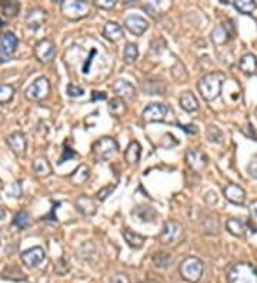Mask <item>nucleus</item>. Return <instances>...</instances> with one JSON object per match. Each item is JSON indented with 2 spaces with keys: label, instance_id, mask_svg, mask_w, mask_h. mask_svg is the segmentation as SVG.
<instances>
[{
  "label": "nucleus",
  "instance_id": "f03ea898",
  "mask_svg": "<svg viewBox=\"0 0 257 283\" xmlns=\"http://www.w3.org/2000/svg\"><path fill=\"white\" fill-rule=\"evenodd\" d=\"M229 283H257V269L250 263L234 265L227 273Z\"/></svg>",
  "mask_w": 257,
  "mask_h": 283
},
{
  "label": "nucleus",
  "instance_id": "c9c22d12",
  "mask_svg": "<svg viewBox=\"0 0 257 283\" xmlns=\"http://www.w3.org/2000/svg\"><path fill=\"white\" fill-rule=\"evenodd\" d=\"M207 137H209L210 142H216V143H220L222 139H223V133L222 130L216 127V126H210L207 129Z\"/></svg>",
  "mask_w": 257,
  "mask_h": 283
},
{
  "label": "nucleus",
  "instance_id": "f3484780",
  "mask_svg": "<svg viewBox=\"0 0 257 283\" xmlns=\"http://www.w3.org/2000/svg\"><path fill=\"white\" fill-rule=\"evenodd\" d=\"M113 92L117 94V97H120V99H132L136 93L135 86L124 79H119V80L114 82Z\"/></svg>",
  "mask_w": 257,
  "mask_h": 283
},
{
  "label": "nucleus",
  "instance_id": "393cba45",
  "mask_svg": "<svg viewBox=\"0 0 257 283\" xmlns=\"http://www.w3.org/2000/svg\"><path fill=\"white\" fill-rule=\"evenodd\" d=\"M123 237H124V240L127 242L128 246H132V247H135V249H140L146 242L145 236L139 235V233L130 230V229H124V230H123Z\"/></svg>",
  "mask_w": 257,
  "mask_h": 283
},
{
  "label": "nucleus",
  "instance_id": "864d4df0",
  "mask_svg": "<svg viewBox=\"0 0 257 283\" xmlns=\"http://www.w3.org/2000/svg\"><path fill=\"white\" fill-rule=\"evenodd\" d=\"M3 215H5V212H3V210H2V209H0V219H2V218H3Z\"/></svg>",
  "mask_w": 257,
  "mask_h": 283
},
{
  "label": "nucleus",
  "instance_id": "9d476101",
  "mask_svg": "<svg viewBox=\"0 0 257 283\" xmlns=\"http://www.w3.org/2000/svg\"><path fill=\"white\" fill-rule=\"evenodd\" d=\"M186 160H187V165L190 166L194 172H200L209 165V157L197 149L187 150L186 152Z\"/></svg>",
  "mask_w": 257,
  "mask_h": 283
},
{
  "label": "nucleus",
  "instance_id": "f257e3e1",
  "mask_svg": "<svg viewBox=\"0 0 257 283\" xmlns=\"http://www.w3.org/2000/svg\"><path fill=\"white\" fill-rule=\"evenodd\" d=\"M225 82V76L222 73H209L201 79L199 83V90H200L203 99L206 100H215L219 97L222 92V85Z\"/></svg>",
  "mask_w": 257,
  "mask_h": 283
},
{
  "label": "nucleus",
  "instance_id": "aec40b11",
  "mask_svg": "<svg viewBox=\"0 0 257 283\" xmlns=\"http://www.w3.org/2000/svg\"><path fill=\"white\" fill-rule=\"evenodd\" d=\"M76 209H77L83 216H93L97 210L95 200L89 196L79 197V199L76 200Z\"/></svg>",
  "mask_w": 257,
  "mask_h": 283
},
{
  "label": "nucleus",
  "instance_id": "c756f323",
  "mask_svg": "<svg viewBox=\"0 0 257 283\" xmlns=\"http://www.w3.org/2000/svg\"><path fill=\"white\" fill-rule=\"evenodd\" d=\"M233 6L237 9V12H240L243 15H251L256 9V2H253V0H236V2H233Z\"/></svg>",
  "mask_w": 257,
  "mask_h": 283
},
{
  "label": "nucleus",
  "instance_id": "0eeeda50",
  "mask_svg": "<svg viewBox=\"0 0 257 283\" xmlns=\"http://www.w3.org/2000/svg\"><path fill=\"white\" fill-rule=\"evenodd\" d=\"M50 92V83L46 78H39L33 82L30 86L26 90V97L32 102H39L48 97Z\"/></svg>",
  "mask_w": 257,
  "mask_h": 283
},
{
  "label": "nucleus",
  "instance_id": "20e7f679",
  "mask_svg": "<svg viewBox=\"0 0 257 283\" xmlns=\"http://www.w3.org/2000/svg\"><path fill=\"white\" fill-rule=\"evenodd\" d=\"M119 150V145L117 142L114 140L113 137L105 136L102 139L93 145V155L96 157L97 160H109L110 157H113L116 155V152Z\"/></svg>",
  "mask_w": 257,
  "mask_h": 283
},
{
  "label": "nucleus",
  "instance_id": "7c9ffc66",
  "mask_svg": "<svg viewBox=\"0 0 257 283\" xmlns=\"http://www.w3.org/2000/svg\"><path fill=\"white\" fill-rule=\"evenodd\" d=\"M153 262H154V265L157 267L166 269V267H169L173 263V258H172V255L167 253V252H159V253L154 255Z\"/></svg>",
  "mask_w": 257,
  "mask_h": 283
},
{
  "label": "nucleus",
  "instance_id": "5fc2aeb1",
  "mask_svg": "<svg viewBox=\"0 0 257 283\" xmlns=\"http://www.w3.org/2000/svg\"><path fill=\"white\" fill-rule=\"evenodd\" d=\"M0 26H5V22H3L2 19H0Z\"/></svg>",
  "mask_w": 257,
  "mask_h": 283
},
{
  "label": "nucleus",
  "instance_id": "a878e982",
  "mask_svg": "<svg viewBox=\"0 0 257 283\" xmlns=\"http://www.w3.org/2000/svg\"><path fill=\"white\" fill-rule=\"evenodd\" d=\"M180 106L186 110V112H196L199 109V102L196 99V96L192 92H185L180 96Z\"/></svg>",
  "mask_w": 257,
  "mask_h": 283
},
{
  "label": "nucleus",
  "instance_id": "37998d69",
  "mask_svg": "<svg viewBox=\"0 0 257 283\" xmlns=\"http://www.w3.org/2000/svg\"><path fill=\"white\" fill-rule=\"evenodd\" d=\"M66 93L69 94V96H72V97H77V96H83V94H84V90H83V87L80 86L69 85L67 89H66Z\"/></svg>",
  "mask_w": 257,
  "mask_h": 283
},
{
  "label": "nucleus",
  "instance_id": "a211bd4d",
  "mask_svg": "<svg viewBox=\"0 0 257 283\" xmlns=\"http://www.w3.org/2000/svg\"><path fill=\"white\" fill-rule=\"evenodd\" d=\"M226 226H227V230L234 236H241L246 235V232H247V228H249V222L246 219H243V218H239V219H229L227 220V223H226Z\"/></svg>",
  "mask_w": 257,
  "mask_h": 283
},
{
  "label": "nucleus",
  "instance_id": "6ab92c4d",
  "mask_svg": "<svg viewBox=\"0 0 257 283\" xmlns=\"http://www.w3.org/2000/svg\"><path fill=\"white\" fill-rule=\"evenodd\" d=\"M133 216L137 218L140 222L152 223L157 219V212L154 210L152 206H137L133 209Z\"/></svg>",
  "mask_w": 257,
  "mask_h": 283
},
{
  "label": "nucleus",
  "instance_id": "5701e85b",
  "mask_svg": "<svg viewBox=\"0 0 257 283\" xmlns=\"http://www.w3.org/2000/svg\"><path fill=\"white\" fill-rule=\"evenodd\" d=\"M103 36L110 42H117L123 38V27L120 24L114 23V22H109V23L105 24Z\"/></svg>",
  "mask_w": 257,
  "mask_h": 283
},
{
  "label": "nucleus",
  "instance_id": "09e8293b",
  "mask_svg": "<svg viewBox=\"0 0 257 283\" xmlns=\"http://www.w3.org/2000/svg\"><path fill=\"white\" fill-rule=\"evenodd\" d=\"M95 55H96V50L93 49V50H92V53H90V57H89L88 60H86L84 66H83V73H89V72H90V63H92V60H93V56Z\"/></svg>",
  "mask_w": 257,
  "mask_h": 283
},
{
  "label": "nucleus",
  "instance_id": "4be33fe9",
  "mask_svg": "<svg viewBox=\"0 0 257 283\" xmlns=\"http://www.w3.org/2000/svg\"><path fill=\"white\" fill-rule=\"evenodd\" d=\"M33 170L39 178H48L52 174V166L45 156H39L33 162Z\"/></svg>",
  "mask_w": 257,
  "mask_h": 283
},
{
  "label": "nucleus",
  "instance_id": "6e6d98bb",
  "mask_svg": "<svg viewBox=\"0 0 257 283\" xmlns=\"http://www.w3.org/2000/svg\"><path fill=\"white\" fill-rule=\"evenodd\" d=\"M2 120H3V118H2V113H0V122H2Z\"/></svg>",
  "mask_w": 257,
  "mask_h": 283
},
{
  "label": "nucleus",
  "instance_id": "412c9836",
  "mask_svg": "<svg viewBox=\"0 0 257 283\" xmlns=\"http://www.w3.org/2000/svg\"><path fill=\"white\" fill-rule=\"evenodd\" d=\"M239 67L240 70L244 73V75H254L257 72V59L256 56L251 55V53H247L244 55L240 59V63H239Z\"/></svg>",
  "mask_w": 257,
  "mask_h": 283
},
{
  "label": "nucleus",
  "instance_id": "f8f14e48",
  "mask_svg": "<svg viewBox=\"0 0 257 283\" xmlns=\"http://www.w3.org/2000/svg\"><path fill=\"white\" fill-rule=\"evenodd\" d=\"M182 235V226L177 222H166L160 235V242L164 244L175 243Z\"/></svg>",
  "mask_w": 257,
  "mask_h": 283
},
{
  "label": "nucleus",
  "instance_id": "8fccbe9b",
  "mask_svg": "<svg viewBox=\"0 0 257 283\" xmlns=\"http://www.w3.org/2000/svg\"><path fill=\"white\" fill-rule=\"evenodd\" d=\"M97 99H102V100H105L106 99V94L105 93H99V92H93V97H92V100L93 102H96Z\"/></svg>",
  "mask_w": 257,
  "mask_h": 283
},
{
  "label": "nucleus",
  "instance_id": "c03bdc74",
  "mask_svg": "<svg viewBox=\"0 0 257 283\" xmlns=\"http://www.w3.org/2000/svg\"><path fill=\"white\" fill-rule=\"evenodd\" d=\"M116 3H117L116 0H99V2H96L95 5H96L97 8L110 10V9H113L114 6H116Z\"/></svg>",
  "mask_w": 257,
  "mask_h": 283
},
{
  "label": "nucleus",
  "instance_id": "39448f33",
  "mask_svg": "<svg viewBox=\"0 0 257 283\" xmlns=\"http://www.w3.org/2000/svg\"><path fill=\"white\" fill-rule=\"evenodd\" d=\"M19 39L15 33L6 31L0 38V62H8L16 53Z\"/></svg>",
  "mask_w": 257,
  "mask_h": 283
},
{
  "label": "nucleus",
  "instance_id": "58836bf2",
  "mask_svg": "<svg viewBox=\"0 0 257 283\" xmlns=\"http://www.w3.org/2000/svg\"><path fill=\"white\" fill-rule=\"evenodd\" d=\"M160 145L163 146V148H166V149H172V148H175V146H177L179 145V140L177 139H175V136L173 134H164L163 136V139H161Z\"/></svg>",
  "mask_w": 257,
  "mask_h": 283
},
{
  "label": "nucleus",
  "instance_id": "6e6552de",
  "mask_svg": "<svg viewBox=\"0 0 257 283\" xmlns=\"http://www.w3.org/2000/svg\"><path fill=\"white\" fill-rule=\"evenodd\" d=\"M169 112L170 109L167 104H163V103H150L143 110V119H145L146 122H163Z\"/></svg>",
  "mask_w": 257,
  "mask_h": 283
},
{
  "label": "nucleus",
  "instance_id": "49530a36",
  "mask_svg": "<svg viewBox=\"0 0 257 283\" xmlns=\"http://www.w3.org/2000/svg\"><path fill=\"white\" fill-rule=\"evenodd\" d=\"M110 283H130V280H128V276L126 273H117V275L113 276Z\"/></svg>",
  "mask_w": 257,
  "mask_h": 283
},
{
  "label": "nucleus",
  "instance_id": "e433bc0d",
  "mask_svg": "<svg viewBox=\"0 0 257 283\" xmlns=\"http://www.w3.org/2000/svg\"><path fill=\"white\" fill-rule=\"evenodd\" d=\"M5 192L8 193L10 197H20L22 196V186H20V183H12V185H9L5 188Z\"/></svg>",
  "mask_w": 257,
  "mask_h": 283
},
{
  "label": "nucleus",
  "instance_id": "2f4dec72",
  "mask_svg": "<svg viewBox=\"0 0 257 283\" xmlns=\"http://www.w3.org/2000/svg\"><path fill=\"white\" fill-rule=\"evenodd\" d=\"M0 10H2V13H5V16L13 17L19 13L20 3L19 2H0Z\"/></svg>",
  "mask_w": 257,
  "mask_h": 283
},
{
  "label": "nucleus",
  "instance_id": "473e14b6",
  "mask_svg": "<svg viewBox=\"0 0 257 283\" xmlns=\"http://www.w3.org/2000/svg\"><path fill=\"white\" fill-rule=\"evenodd\" d=\"M137 56H139V49H137V45L128 43L127 46L124 47V52H123V60L127 63V64H132V63L136 62Z\"/></svg>",
  "mask_w": 257,
  "mask_h": 283
},
{
  "label": "nucleus",
  "instance_id": "1a4fd4ad",
  "mask_svg": "<svg viewBox=\"0 0 257 283\" xmlns=\"http://www.w3.org/2000/svg\"><path fill=\"white\" fill-rule=\"evenodd\" d=\"M55 53H56V46L52 40L43 39L34 46V56L41 63L52 62V59L55 57Z\"/></svg>",
  "mask_w": 257,
  "mask_h": 283
},
{
  "label": "nucleus",
  "instance_id": "ea45409f",
  "mask_svg": "<svg viewBox=\"0 0 257 283\" xmlns=\"http://www.w3.org/2000/svg\"><path fill=\"white\" fill-rule=\"evenodd\" d=\"M164 3H157V2H150V3H147L146 5L145 10L149 13L150 16H153V17H157V12L160 10V6H163Z\"/></svg>",
  "mask_w": 257,
  "mask_h": 283
},
{
  "label": "nucleus",
  "instance_id": "2eb2a0df",
  "mask_svg": "<svg viewBox=\"0 0 257 283\" xmlns=\"http://www.w3.org/2000/svg\"><path fill=\"white\" fill-rule=\"evenodd\" d=\"M8 145L10 149L13 150L16 155L22 156L24 152H26V148H27V139L23 133L20 132H13L12 134L8 136Z\"/></svg>",
  "mask_w": 257,
  "mask_h": 283
},
{
  "label": "nucleus",
  "instance_id": "cd10ccee",
  "mask_svg": "<svg viewBox=\"0 0 257 283\" xmlns=\"http://www.w3.org/2000/svg\"><path fill=\"white\" fill-rule=\"evenodd\" d=\"M126 103L123 99L120 97H116V99H112V102L109 103V112L112 113L113 116H116V118H120L123 116L124 113H126Z\"/></svg>",
  "mask_w": 257,
  "mask_h": 283
},
{
  "label": "nucleus",
  "instance_id": "c85d7f7f",
  "mask_svg": "<svg viewBox=\"0 0 257 283\" xmlns=\"http://www.w3.org/2000/svg\"><path fill=\"white\" fill-rule=\"evenodd\" d=\"M229 36H230V33L227 30V26L226 24L217 26L216 29L213 30V33H211V39H213V42L216 45H223V43H226L229 40Z\"/></svg>",
  "mask_w": 257,
  "mask_h": 283
},
{
  "label": "nucleus",
  "instance_id": "603ef678",
  "mask_svg": "<svg viewBox=\"0 0 257 283\" xmlns=\"http://www.w3.org/2000/svg\"><path fill=\"white\" fill-rule=\"evenodd\" d=\"M142 283H159V282H156V280H146V282H142Z\"/></svg>",
  "mask_w": 257,
  "mask_h": 283
},
{
  "label": "nucleus",
  "instance_id": "79ce46f5",
  "mask_svg": "<svg viewBox=\"0 0 257 283\" xmlns=\"http://www.w3.org/2000/svg\"><path fill=\"white\" fill-rule=\"evenodd\" d=\"M69 269H70V267H69V263H67V260L66 259H60L56 265H55V272H56L57 275H64V273H67Z\"/></svg>",
  "mask_w": 257,
  "mask_h": 283
},
{
  "label": "nucleus",
  "instance_id": "9b49d317",
  "mask_svg": "<svg viewBox=\"0 0 257 283\" xmlns=\"http://www.w3.org/2000/svg\"><path fill=\"white\" fill-rule=\"evenodd\" d=\"M46 258V252L40 246H34L32 249H27L22 253V260L26 266L34 267L40 265L41 262Z\"/></svg>",
  "mask_w": 257,
  "mask_h": 283
},
{
  "label": "nucleus",
  "instance_id": "423d86ee",
  "mask_svg": "<svg viewBox=\"0 0 257 283\" xmlns=\"http://www.w3.org/2000/svg\"><path fill=\"white\" fill-rule=\"evenodd\" d=\"M60 9H62V13L70 20L81 19L89 13V5L86 2H76V0L62 2Z\"/></svg>",
  "mask_w": 257,
  "mask_h": 283
},
{
  "label": "nucleus",
  "instance_id": "f704fd0d",
  "mask_svg": "<svg viewBox=\"0 0 257 283\" xmlns=\"http://www.w3.org/2000/svg\"><path fill=\"white\" fill-rule=\"evenodd\" d=\"M13 223H15V226H17L19 229H26L29 226V223H30V216H29V213L24 212H19L15 215V218H13Z\"/></svg>",
  "mask_w": 257,
  "mask_h": 283
},
{
  "label": "nucleus",
  "instance_id": "7ed1b4c3",
  "mask_svg": "<svg viewBox=\"0 0 257 283\" xmlns=\"http://www.w3.org/2000/svg\"><path fill=\"white\" fill-rule=\"evenodd\" d=\"M203 262H201L199 258H194V256H190V258H186L182 265L179 267V272H180V276L185 279L186 282L190 283H196L200 280L201 275H203Z\"/></svg>",
  "mask_w": 257,
  "mask_h": 283
},
{
  "label": "nucleus",
  "instance_id": "ddd939ff",
  "mask_svg": "<svg viewBox=\"0 0 257 283\" xmlns=\"http://www.w3.org/2000/svg\"><path fill=\"white\" fill-rule=\"evenodd\" d=\"M46 20H48V13H46V10H43L40 8H36V9H32L27 16H26V24H27V27H30L32 30H37V29H40L43 24L46 23Z\"/></svg>",
  "mask_w": 257,
  "mask_h": 283
},
{
  "label": "nucleus",
  "instance_id": "3c124183",
  "mask_svg": "<svg viewBox=\"0 0 257 283\" xmlns=\"http://www.w3.org/2000/svg\"><path fill=\"white\" fill-rule=\"evenodd\" d=\"M250 212H251V215H253V216H254V218L257 219V200L250 204Z\"/></svg>",
  "mask_w": 257,
  "mask_h": 283
},
{
  "label": "nucleus",
  "instance_id": "4468645a",
  "mask_svg": "<svg viewBox=\"0 0 257 283\" xmlns=\"http://www.w3.org/2000/svg\"><path fill=\"white\" fill-rule=\"evenodd\" d=\"M124 26L130 33L136 34V36H142L147 29H149V23L147 20L143 19L142 16H128L124 20Z\"/></svg>",
  "mask_w": 257,
  "mask_h": 283
},
{
  "label": "nucleus",
  "instance_id": "b1692460",
  "mask_svg": "<svg viewBox=\"0 0 257 283\" xmlns=\"http://www.w3.org/2000/svg\"><path fill=\"white\" fill-rule=\"evenodd\" d=\"M140 155H142V146L139 142L135 140L128 145V148L124 152V159L128 165H136L140 160Z\"/></svg>",
  "mask_w": 257,
  "mask_h": 283
},
{
  "label": "nucleus",
  "instance_id": "72a5a7b5",
  "mask_svg": "<svg viewBox=\"0 0 257 283\" xmlns=\"http://www.w3.org/2000/svg\"><path fill=\"white\" fill-rule=\"evenodd\" d=\"M15 96V89L10 85H0V104H6Z\"/></svg>",
  "mask_w": 257,
  "mask_h": 283
},
{
  "label": "nucleus",
  "instance_id": "de8ad7c7",
  "mask_svg": "<svg viewBox=\"0 0 257 283\" xmlns=\"http://www.w3.org/2000/svg\"><path fill=\"white\" fill-rule=\"evenodd\" d=\"M177 126H179L180 129H183V130H185V132H187L189 134H197V133H199V129H197V127H196L194 125L185 126V125H180V123H179Z\"/></svg>",
  "mask_w": 257,
  "mask_h": 283
},
{
  "label": "nucleus",
  "instance_id": "4c0bfd02",
  "mask_svg": "<svg viewBox=\"0 0 257 283\" xmlns=\"http://www.w3.org/2000/svg\"><path fill=\"white\" fill-rule=\"evenodd\" d=\"M76 157H79V155L72 149V148H69V146H64V150H63V155L62 157L59 159V165H62L64 162H67V160H70V159H76Z\"/></svg>",
  "mask_w": 257,
  "mask_h": 283
},
{
  "label": "nucleus",
  "instance_id": "dca6fc26",
  "mask_svg": "<svg viewBox=\"0 0 257 283\" xmlns=\"http://www.w3.org/2000/svg\"><path fill=\"white\" fill-rule=\"evenodd\" d=\"M223 193H225L226 199L234 204H243L246 200V192L237 185H227L223 189Z\"/></svg>",
  "mask_w": 257,
  "mask_h": 283
},
{
  "label": "nucleus",
  "instance_id": "a19ab883",
  "mask_svg": "<svg viewBox=\"0 0 257 283\" xmlns=\"http://www.w3.org/2000/svg\"><path fill=\"white\" fill-rule=\"evenodd\" d=\"M116 189L114 185H109V186H105V188H102L99 192H97V199L100 200V202H103L107 199V196H110V193H112L113 190Z\"/></svg>",
  "mask_w": 257,
  "mask_h": 283
},
{
  "label": "nucleus",
  "instance_id": "a18cd8bd",
  "mask_svg": "<svg viewBox=\"0 0 257 283\" xmlns=\"http://www.w3.org/2000/svg\"><path fill=\"white\" fill-rule=\"evenodd\" d=\"M247 172H249L253 178H256L257 179V156L253 157V159L250 160L249 166H247Z\"/></svg>",
  "mask_w": 257,
  "mask_h": 283
},
{
  "label": "nucleus",
  "instance_id": "bb28decb",
  "mask_svg": "<svg viewBox=\"0 0 257 283\" xmlns=\"http://www.w3.org/2000/svg\"><path fill=\"white\" fill-rule=\"evenodd\" d=\"M89 176H90V169H89L88 166L81 165L74 170V173H72V176L69 179H70L73 185H77L79 186V185H83L84 182L88 181Z\"/></svg>",
  "mask_w": 257,
  "mask_h": 283
}]
</instances>
